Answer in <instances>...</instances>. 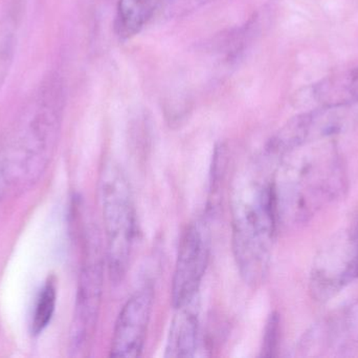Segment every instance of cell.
Wrapping results in <instances>:
<instances>
[{"instance_id":"cell-1","label":"cell","mask_w":358,"mask_h":358,"mask_svg":"<svg viewBox=\"0 0 358 358\" xmlns=\"http://www.w3.org/2000/svg\"><path fill=\"white\" fill-rule=\"evenodd\" d=\"M64 90L57 75L39 86L0 137V201L17 197L43 176L60 134Z\"/></svg>"},{"instance_id":"cell-2","label":"cell","mask_w":358,"mask_h":358,"mask_svg":"<svg viewBox=\"0 0 358 358\" xmlns=\"http://www.w3.org/2000/svg\"><path fill=\"white\" fill-rule=\"evenodd\" d=\"M275 164L271 181L279 225L307 222L344 191L342 162L326 139L292 149Z\"/></svg>"},{"instance_id":"cell-3","label":"cell","mask_w":358,"mask_h":358,"mask_svg":"<svg viewBox=\"0 0 358 358\" xmlns=\"http://www.w3.org/2000/svg\"><path fill=\"white\" fill-rule=\"evenodd\" d=\"M231 243L240 275L250 286L264 281L277 231V207L271 177L260 161L236 174L231 195Z\"/></svg>"},{"instance_id":"cell-4","label":"cell","mask_w":358,"mask_h":358,"mask_svg":"<svg viewBox=\"0 0 358 358\" xmlns=\"http://www.w3.org/2000/svg\"><path fill=\"white\" fill-rule=\"evenodd\" d=\"M100 198L106 235L107 267L111 281L121 283L127 275L136 237V212L129 181L115 161L103 166Z\"/></svg>"},{"instance_id":"cell-5","label":"cell","mask_w":358,"mask_h":358,"mask_svg":"<svg viewBox=\"0 0 358 358\" xmlns=\"http://www.w3.org/2000/svg\"><path fill=\"white\" fill-rule=\"evenodd\" d=\"M103 284L104 258L100 237L94 227L88 226L84 231L83 259L69 333L71 357H84L92 346L102 304Z\"/></svg>"},{"instance_id":"cell-6","label":"cell","mask_w":358,"mask_h":358,"mask_svg":"<svg viewBox=\"0 0 358 358\" xmlns=\"http://www.w3.org/2000/svg\"><path fill=\"white\" fill-rule=\"evenodd\" d=\"M358 279V225L328 240L317 252L310 289L319 301H328Z\"/></svg>"},{"instance_id":"cell-7","label":"cell","mask_w":358,"mask_h":358,"mask_svg":"<svg viewBox=\"0 0 358 358\" xmlns=\"http://www.w3.org/2000/svg\"><path fill=\"white\" fill-rule=\"evenodd\" d=\"M210 252V231L202 221H194L185 228L179 244L172 281V305L185 306L198 298Z\"/></svg>"},{"instance_id":"cell-8","label":"cell","mask_w":358,"mask_h":358,"mask_svg":"<svg viewBox=\"0 0 358 358\" xmlns=\"http://www.w3.org/2000/svg\"><path fill=\"white\" fill-rule=\"evenodd\" d=\"M358 350V301L313 325L299 347L302 357H349Z\"/></svg>"},{"instance_id":"cell-9","label":"cell","mask_w":358,"mask_h":358,"mask_svg":"<svg viewBox=\"0 0 358 358\" xmlns=\"http://www.w3.org/2000/svg\"><path fill=\"white\" fill-rule=\"evenodd\" d=\"M153 296V287L148 284L128 298L115 322L109 354L111 357L134 358L142 354L152 311Z\"/></svg>"},{"instance_id":"cell-10","label":"cell","mask_w":358,"mask_h":358,"mask_svg":"<svg viewBox=\"0 0 358 358\" xmlns=\"http://www.w3.org/2000/svg\"><path fill=\"white\" fill-rule=\"evenodd\" d=\"M166 346V357H194L199 343V302L176 309Z\"/></svg>"},{"instance_id":"cell-11","label":"cell","mask_w":358,"mask_h":358,"mask_svg":"<svg viewBox=\"0 0 358 358\" xmlns=\"http://www.w3.org/2000/svg\"><path fill=\"white\" fill-rule=\"evenodd\" d=\"M307 97L317 107L357 105L358 67L324 78L308 88Z\"/></svg>"},{"instance_id":"cell-12","label":"cell","mask_w":358,"mask_h":358,"mask_svg":"<svg viewBox=\"0 0 358 358\" xmlns=\"http://www.w3.org/2000/svg\"><path fill=\"white\" fill-rule=\"evenodd\" d=\"M155 13L152 0H119L115 31L122 39H129L142 31Z\"/></svg>"},{"instance_id":"cell-13","label":"cell","mask_w":358,"mask_h":358,"mask_svg":"<svg viewBox=\"0 0 358 358\" xmlns=\"http://www.w3.org/2000/svg\"><path fill=\"white\" fill-rule=\"evenodd\" d=\"M57 304V288L54 280L50 279L40 290L34 310L31 321V332L34 336L42 333L46 329L52 317Z\"/></svg>"},{"instance_id":"cell-14","label":"cell","mask_w":358,"mask_h":358,"mask_svg":"<svg viewBox=\"0 0 358 358\" xmlns=\"http://www.w3.org/2000/svg\"><path fill=\"white\" fill-rule=\"evenodd\" d=\"M212 0H161L157 10L164 19H176L187 16Z\"/></svg>"},{"instance_id":"cell-15","label":"cell","mask_w":358,"mask_h":358,"mask_svg":"<svg viewBox=\"0 0 358 358\" xmlns=\"http://www.w3.org/2000/svg\"><path fill=\"white\" fill-rule=\"evenodd\" d=\"M280 338V317L277 313H273L269 317L265 326L264 338H263L262 353L264 357H273L277 355L279 348Z\"/></svg>"},{"instance_id":"cell-16","label":"cell","mask_w":358,"mask_h":358,"mask_svg":"<svg viewBox=\"0 0 358 358\" xmlns=\"http://www.w3.org/2000/svg\"><path fill=\"white\" fill-rule=\"evenodd\" d=\"M13 59V40L4 37L0 40V88L8 76Z\"/></svg>"}]
</instances>
